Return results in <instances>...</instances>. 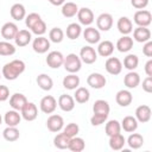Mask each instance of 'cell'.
Instances as JSON below:
<instances>
[{
	"mask_svg": "<svg viewBox=\"0 0 152 152\" xmlns=\"http://www.w3.org/2000/svg\"><path fill=\"white\" fill-rule=\"evenodd\" d=\"M65 33H66V37H68L69 39L75 40V39H77V38L81 36V33H82V27H81V25L77 24V23H71V24H69V25L66 26Z\"/></svg>",
	"mask_w": 152,
	"mask_h": 152,
	"instance_id": "36",
	"label": "cell"
},
{
	"mask_svg": "<svg viewBox=\"0 0 152 152\" xmlns=\"http://www.w3.org/2000/svg\"><path fill=\"white\" fill-rule=\"evenodd\" d=\"M78 132H80V127H78V125L75 124V122H70V124H68L65 127H63V133H64L65 135H68L69 138L76 137V135L78 134Z\"/></svg>",
	"mask_w": 152,
	"mask_h": 152,
	"instance_id": "44",
	"label": "cell"
},
{
	"mask_svg": "<svg viewBox=\"0 0 152 152\" xmlns=\"http://www.w3.org/2000/svg\"><path fill=\"white\" fill-rule=\"evenodd\" d=\"M32 49L37 53H45L50 49V40L44 36H37V38H34L32 42Z\"/></svg>",
	"mask_w": 152,
	"mask_h": 152,
	"instance_id": "12",
	"label": "cell"
},
{
	"mask_svg": "<svg viewBox=\"0 0 152 152\" xmlns=\"http://www.w3.org/2000/svg\"><path fill=\"white\" fill-rule=\"evenodd\" d=\"M63 66L69 74H76L81 70L82 61H81L80 56H77L76 53H69L64 57Z\"/></svg>",
	"mask_w": 152,
	"mask_h": 152,
	"instance_id": "2",
	"label": "cell"
},
{
	"mask_svg": "<svg viewBox=\"0 0 152 152\" xmlns=\"http://www.w3.org/2000/svg\"><path fill=\"white\" fill-rule=\"evenodd\" d=\"M57 104H58V107H59L63 112H71V110L75 108V100H74V96L68 95V94H62V95L58 97Z\"/></svg>",
	"mask_w": 152,
	"mask_h": 152,
	"instance_id": "16",
	"label": "cell"
},
{
	"mask_svg": "<svg viewBox=\"0 0 152 152\" xmlns=\"http://www.w3.org/2000/svg\"><path fill=\"white\" fill-rule=\"evenodd\" d=\"M138 124H139V122L137 121V119H135L134 116H132V115L125 116V118L122 119V121L120 122L121 129H124V131L127 132V133L135 132L137 128H138Z\"/></svg>",
	"mask_w": 152,
	"mask_h": 152,
	"instance_id": "25",
	"label": "cell"
},
{
	"mask_svg": "<svg viewBox=\"0 0 152 152\" xmlns=\"http://www.w3.org/2000/svg\"><path fill=\"white\" fill-rule=\"evenodd\" d=\"M109 110H110L109 103L107 101H104V100H96L94 102V104H93V113L108 115L109 114Z\"/></svg>",
	"mask_w": 152,
	"mask_h": 152,
	"instance_id": "38",
	"label": "cell"
},
{
	"mask_svg": "<svg viewBox=\"0 0 152 152\" xmlns=\"http://www.w3.org/2000/svg\"><path fill=\"white\" fill-rule=\"evenodd\" d=\"M64 39V32L61 27H53L49 32V40L52 43H61Z\"/></svg>",
	"mask_w": 152,
	"mask_h": 152,
	"instance_id": "42",
	"label": "cell"
},
{
	"mask_svg": "<svg viewBox=\"0 0 152 152\" xmlns=\"http://www.w3.org/2000/svg\"><path fill=\"white\" fill-rule=\"evenodd\" d=\"M45 61H46L48 66H50L51 69H58L59 66L63 65L64 56L61 51H51L48 53Z\"/></svg>",
	"mask_w": 152,
	"mask_h": 152,
	"instance_id": "10",
	"label": "cell"
},
{
	"mask_svg": "<svg viewBox=\"0 0 152 152\" xmlns=\"http://www.w3.org/2000/svg\"><path fill=\"white\" fill-rule=\"evenodd\" d=\"M10 99V89L7 86L0 84V102H4Z\"/></svg>",
	"mask_w": 152,
	"mask_h": 152,
	"instance_id": "48",
	"label": "cell"
},
{
	"mask_svg": "<svg viewBox=\"0 0 152 152\" xmlns=\"http://www.w3.org/2000/svg\"><path fill=\"white\" fill-rule=\"evenodd\" d=\"M104 131H106V134L108 137L110 135H114V134H118L121 132V125L118 120H109L107 121L106 124V127H104Z\"/></svg>",
	"mask_w": 152,
	"mask_h": 152,
	"instance_id": "40",
	"label": "cell"
},
{
	"mask_svg": "<svg viewBox=\"0 0 152 152\" xmlns=\"http://www.w3.org/2000/svg\"><path fill=\"white\" fill-rule=\"evenodd\" d=\"M139 65V58L137 55L134 53H129L124 58V68H126L127 70H134L137 69Z\"/></svg>",
	"mask_w": 152,
	"mask_h": 152,
	"instance_id": "41",
	"label": "cell"
},
{
	"mask_svg": "<svg viewBox=\"0 0 152 152\" xmlns=\"http://www.w3.org/2000/svg\"><path fill=\"white\" fill-rule=\"evenodd\" d=\"M46 127L50 132H53V133H57L59 131L63 129L64 127V120L61 115L58 114H52L46 120Z\"/></svg>",
	"mask_w": 152,
	"mask_h": 152,
	"instance_id": "6",
	"label": "cell"
},
{
	"mask_svg": "<svg viewBox=\"0 0 152 152\" xmlns=\"http://www.w3.org/2000/svg\"><path fill=\"white\" fill-rule=\"evenodd\" d=\"M132 32H133V39L138 43H145L151 39V31L148 27L138 26Z\"/></svg>",
	"mask_w": 152,
	"mask_h": 152,
	"instance_id": "18",
	"label": "cell"
},
{
	"mask_svg": "<svg viewBox=\"0 0 152 152\" xmlns=\"http://www.w3.org/2000/svg\"><path fill=\"white\" fill-rule=\"evenodd\" d=\"M77 19L80 21V25H84V26H90L93 23H94V13L90 8L88 7H82V8H78V12H77Z\"/></svg>",
	"mask_w": 152,
	"mask_h": 152,
	"instance_id": "9",
	"label": "cell"
},
{
	"mask_svg": "<svg viewBox=\"0 0 152 152\" xmlns=\"http://www.w3.org/2000/svg\"><path fill=\"white\" fill-rule=\"evenodd\" d=\"M62 15L65 17V18H72L77 14L78 12V6L75 4V2H71V1H66L62 5Z\"/></svg>",
	"mask_w": 152,
	"mask_h": 152,
	"instance_id": "34",
	"label": "cell"
},
{
	"mask_svg": "<svg viewBox=\"0 0 152 152\" xmlns=\"http://www.w3.org/2000/svg\"><path fill=\"white\" fill-rule=\"evenodd\" d=\"M30 30H31V32H32L33 34H36V36H43V34L46 32V24H45V21H44L43 19H40V20L37 21Z\"/></svg>",
	"mask_w": 152,
	"mask_h": 152,
	"instance_id": "45",
	"label": "cell"
},
{
	"mask_svg": "<svg viewBox=\"0 0 152 152\" xmlns=\"http://www.w3.org/2000/svg\"><path fill=\"white\" fill-rule=\"evenodd\" d=\"M39 108L45 114H52L57 108V101L52 95H46L40 100Z\"/></svg>",
	"mask_w": 152,
	"mask_h": 152,
	"instance_id": "5",
	"label": "cell"
},
{
	"mask_svg": "<svg viewBox=\"0 0 152 152\" xmlns=\"http://www.w3.org/2000/svg\"><path fill=\"white\" fill-rule=\"evenodd\" d=\"M25 63L21 59H13L8 63H6L2 66L1 75L7 80V81H14L17 80L24 71H25Z\"/></svg>",
	"mask_w": 152,
	"mask_h": 152,
	"instance_id": "1",
	"label": "cell"
},
{
	"mask_svg": "<svg viewBox=\"0 0 152 152\" xmlns=\"http://www.w3.org/2000/svg\"><path fill=\"white\" fill-rule=\"evenodd\" d=\"M42 18H40V15L38 14V13H36V12H32V13H30V14H27L26 17H25V25H26V27L27 28H31L37 21H39Z\"/></svg>",
	"mask_w": 152,
	"mask_h": 152,
	"instance_id": "46",
	"label": "cell"
},
{
	"mask_svg": "<svg viewBox=\"0 0 152 152\" xmlns=\"http://www.w3.org/2000/svg\"><path fill=\"white\" fill-rule=\"evenodd\" d=\"M96 26L97 30L101 31H109L113 26V17L109 13H101L97 18H96Z\"/></svg>",
	"mask_w": 152,
	"mask_h": 152,
	"instance_id": "13",
	"label": "cell"
},
{
	"mask_svg": "<svg viewBox=\"0 0 152 152\" xmlns=\"http://www.w3.org/2000/svg\"><path fill=\"white\" fill-rule=\"evenodd\" d=\"M21 118L26 121H33L38 116V108L33 102H26V104L20 110Z\"/></svg>",
	"mask_w": 152,
	"mask_h": 152,
	"instance_id": "8",
	"label": "cell"
},
{
	"mask_svg": "<svg viewBox=\"0 0 152 152\" xmlns=\"http://www.w3.org/2000/svg\"><path fill=\"white\" fill-rule=\"evenodd\" d=\"M80 77L76 74H69L63 78V87L68 90H75L80 86Z\"/></svg>",
	"mask_w": 152,
	"mask_h": 152,
	"instance_id": "31",
	"label": "cell"
},
{
	"mask_svg": "<svg viewBox=\"0 0 152 152\" xmlns=\"http://www.w3.org/2000/svg\"><path fill=\"white\" fill-rule=\"evenodd\" d=\"M32 40V33L28 30H19L14 37V43L19 48H24L28 45Z\"/></svg>",
	"mask_w": 152,
	"mask_h": 152,
	"instance_id": "17",
	"label": "cell"
},
{
	"mask_svg": "<svg viewBox=\"0 0 152 152\" xmlns=\"http://www.w3.org/2000/svg\"><path fill=\"white\" fill-rule=\"evenodd\" d=\"M107 118H108V115H106V114H96V113H94L93 116L90 118V124L93 126H100V125H102V124H104L107 121Z\"/></svg>",
	"mask_w": 152,
	"mask_h": 152,
	"instance_id": "47",
	"label": "cell"
},
{
	"mask_svg": "<svg viewBox=\"0 0 152 152\" xmlns=\"http://www.w3.org/2000/svg\"><path fill=\"white\" fill-rule=\"evenodd\" d=\"M142 90L146 93H152V76H147L142 81Z\"/></svg>",
	"mask_w": 152,
	"mask_h": 152,
	"instance_id": "50",
	"label": "cell"
},
{
	"mask_svg": "<svg viewBox=\"0 0 152 152\" xmlns=\"http://www.w3.org/2000/svg\"><path fill=\"white\" fill-rule=\"evenodd\" d=\"M1 76H2V75H1V74H0V78H1Z\"/></svg>",
	"mask_w": 152,
	"mask_h": 152,
	"instance_id": "55",
	"label": "cell"
},
{
	"mask_svg": "<svg viewBox=\"0 0 152 152\" xmlns=\"http://www.w3.org/2000/svg\"><path fill=\"white\" fill-rule=\"evenodd\" d=\"M124 84L128 89H134L140 84V75L134 70L128 71L124 77Z\"/></svg>",
	"mask_w": 152,
	"mask_h": 152,
	"instance_id": "23",
	"label": "cell"
},
{
	"mask_svg": "<svg viewBox=\"0 0 152 152\" xmlns=\"http://www.w3.org/2000/svg\"><path fill=\"white\" fill-rule=\"evenodd\" d=\"M36 82L38 84V87L42 89V90H45V91H49L52 89L53 87V81L52 78L46 75V74H39L36 78Z\"/></svg>",
	"mask_w": 152,
	"mask_h": 152,
	"instance_id": "29",
	"label": "cell"
},
{
	"mask_svg": "<svg viewBox=\"0 0 152 152\" xmlns=\"http://www.w3.org/2000/svg\"><path fill=\"white\" fill-rule=\"evenodd\" d=\"M4 121L7 126H18L21 121V114H19V112L15 109L7 110L4 116Z\"/></svg>",
	"mask_w": 152,
	"mask_h": 152,
	"instance_id": "27",
	"label": "cell"
},
{
	"mask_svg": "<svg viewBox=\"0 0 152 152\" xmlns=\"http://www.w3.org/2000/svg\"><path fill=\"white\" fill-rule=\"evenodd\" d=\"M10 14H11L12 19L20 21V20L25 19V17H26V8L23 4H19V2L13 4L10 10Z\"/></svg>",
	"mask_w": 152,
	"mask_h": 152,
	"instance_id": "24",
	"label": "cell"
},
{
	"mask_svg": "<svg viewBox=\"0 0 152 152\" xmlns=\"http://www.w3.org/2000/svg\"><path fill=\"white\" fill-rule=\"evenodd\" d=\"M109 147L114 151H119V150H122L125 144H126V139L125 137L121 134V133H118V134H114V135H110L109 137Z\"/></svg>",
	"mask_w": 152,
	"mask_h": 152,
	"instance_id": "30",
	"label": "cell"
},
{
	"mask_svg": "<svg viewBox=\"0 0 152 152\" xmlns=\"http://www.w3.org/2000/svg\"><path fill=\"white\" fill-rule=\"evenodd\" d=\"M83 34V38L87 43L89 44H96L100 42L101 39V34H100V31L95 27H91V26H88L87 28H84V31L82 32Z\"/></svg>",
	"mask_w": 152,
	"mask_h": 152,
	"instance_id": "19",
	"label": "cell"
},
{
	"mask_svg": "<svg viewBox=\"0 0 152 152\" xmlns=\"http://www.w3.org/2000/svg\"><path fill=\"white\" fill-rule=\"evenodd\" d=\"M87 83L89 87H91L93 89H102L106 83H107V80L106 77L100 74V72H91L88 77H87Z\"/></svg>",
	"mask_w": 152,
	"mask_h": 152,
	"instance_id": "11",
	"label": "cell"
},
{
	"mask_svg": "<svg viewBox=\"0 0 152 152\" xmlns=\"http://www.w3.org/2000/svg\"><path fill=\"white\" fill-rule=\"evenodd\" d=\"M46 1H49L53 6H62L65 2V0H46Z\"/></svg>",
	"mask_w": 152,
	"mask_h": 152,
	"instance_id": "53",
	"label": "cell"
},
{
	"mask_svg": "<svg viewBox=\"0 0 152 152\" xmlns=\"http://www.w3.org/2000/svg\"><path fill=\"white\" fill-rule=\"evenodd\" d=\"M106 71L110 75H119L122 71V63L118 57H108L106 63H104Z\"/></svg>",
	"mask_w": 152,
	"mask_h": 152,
	"instance_id": "7",
	"label": "cell"
},
{
	"mask_svg": "<svg viewBox=\"0 0 152 152\" xmlns=\"http://www.w3.org/2000/svg\"><path fill=\"white\" fill-rule=\"evenodd\" d=\"M151 115H152V112H151V108L150 106L147 104H141L139 107H137L135 109V119L140 124H146L151 120Z\"/></svg>",
	"mask_w": 152,
	"mask_h": 152,
	"instance_id": "14",
	"label": "cell"
},
{
	"mask_svg": "<svg viewBox=\"0 0 152 152\" xmlns=\"http://www.w3.org/2000/svg\"><path fill=\"white\" fill-rule=\"evenodd\" d=\"M115 101H116V103H118L119 106H121V107H127V106H129V104L132 103V101H133V95H132V93H131L129 90H127V89H121V90H119V91L116 93V95H115Z\"/></svg>",
	"mask_w": 152,
	"mask_h": 152,
	"instance_id": "20",
	"label": "cell"
},
{
	"mask_svg": "<svg viewBox=\"0 0 152 152\" xmlns=\"http://www.w3.org/2000/svg\"><path fill=\"white\" fill-rule=\"evenodd\" d=\"M142 53H144L146 57H152V42H151V39L144 43Z\"/></svg>",
	"mask_w": 152,
	"mask_h": 152,
	"instance_id": "51",
	"label": "cell"
},
{
	"mask_svg": "<svg viewBox=\"0 0 152 152\" xmlns=\"http://www.w3.org/2000/svg\"><path fill=\"white\" fill-rule=\"evenodd\" d=\"M145 72L147 76H152V59H148L145 63Z\"/></svg>",
	"mask_w": 152,
	"mask_h": 152,
	"instance_id": "52",
	"label": "cell"
},
{
	"mask_svg": "<svg viewBox=\"0 0 152 152\" xmlns=\"http://www.w3.org/2000/svg\"><path fill=\"white\" fill-rule=\"evenodd\" d=\"M126 144H127L131 148L138 150V148H140V147L144 145V137H142L141 134H139V133L132 132V133L129 134V137L127 138Z\"/></svg>",
	"mask_w": 152,
	"mask_h": 152,
	"instance_id": "33",
	"label": "cell"
},
{
	"mask_svg": "<svg viewBox=\"0 0 152 152\" xmlns=\"http://www.w3.org/2000/svg\"><path fill=\"white\" fill-rule=\"evenodd\" d=\"M2 124V116H1V114H0V125Z\"/></svg>",
	"mask_w": 152,
	"mask_h": 152,
	"instance_id": "54",
	"label": "cell"
},
{
	"mask_svg": "<svg viewBox=\"0 0 152 152\" xmlns=\"http://www.w3.org/2000/svg\"><path fill=\"white\" fill-rule=\"evenodd\" d=\"M68 148L72 152H82L84 148H86V142L82 138L80 137H72L70 138V141H69V146Z\"/></svg>",
	"mask_w": 152,
	"mask_h": 152,
	"instance_id": "37",
	"label": "cell"
},
{
	"mask_svg": "<svg viewBox=\"0 0 152 152\" xmlns=\"http://www.w3.org/2000/svg\"><path fill=\"white\" fill-rule=\"evenodd\" d=\"M26 102H27V99L21 93H14L10 97V106L12 107V109H15L18 112L21 110V108L26 104Z\"/></svg>",
	"mask_w": 152,
	"mask_h": 152,
	"instance_id": "21",
	"label": "cell"
},
{
	"mask_svg": "<svg viewBox=\"0 0 152 152\" xmlns=\"http://www.w3.org/2000/svg\"><path fill=\"white\" fill-rule=\"evenodd\" d=\"M15 53V46L8 40L0 42V56H12Z\"/></svg>",
	"mask_w": 152,
	"mask_h": 152,
	"instance_id": "43",
	"label": "cell"
},
{
	"mask_svg": "<svg viewBox=\"0 0 152 152\" xmlns=\"http://www.w3.org/2000/svg\"><path fill=\"white\" fill-rule=\"evenodd\" d=\"M115 48L120 52H128L133 48V38L129 37L128 34L127 36H122L121 38L118 39Z\"/></svg>",
	"mask_w": 152,
	"mask_h": 152,
	"instance_id": "28",
	"label": "cell"
},
{
	"mask_svg": "<svg viewBox=\"0 0 152 152\" xmlns=\"http://www.w3.org/2000/svg\"><path fill=\"white\" fill-rule=\"evenodd\" d=\"M69 141H70V138H69L68 135H65L63 132H62V133H58V134L53 138V145H55V147H57V148H59V150H65V148H68Z\"/></svg>",
	"mask_w": 152,
	"mask_h": 152,
	"instance_id": "39",
	"label": "cell"
},
{
	"mask_svg": "<svg viewBox=\"0 0 152 152\" xmlns=\"http://www.w3.org/2000/svg\"><path fill=\"white\" fill-rule=\"evenodd\" d=\"M131 5L137 10H144L148 5V0H131Z\"/></svg>",
	"mask_w": 152,
	"mask_h": 152,
	"instance_id": "49",
	"label": "cell"
},
{
	"mask_svg": "<svg viewBox=\"0 0 152 152\" xmlns=\"http://www.w3.org/2000/svg\"><path fill=\"white\" fill-rule=\"evenodd\" d=\"M90 99V93L87 88L84 87H77L75 89V94H74V100L77 103H86L88 102Z\"/></svg>",
	"mask_w": 152,
	"mask_h": 152,
	"instance_id": "35",
	"label": "cell"
},
{
	"mask_svg": "<svg viewBox=\"0 0 152 152\" xmlns=\"http://www.w3.org/2000/svg\"><path fill=\"white\" fill-rule=\"evenodd\" d=\"M96 52L101 57H109L114 52V44L110 40H103V42L99 43Z\"/></svg>",
	"mask_w": 152,
	"mask_h": 152,
	"instance_id": "26",
	"label": "cell"
},
{
	"mask_svg": "<svg viewBox=\"0 0 152 152\" xmlns=\"http://www.w3.org/2000/svg\"><path fill=\"white\" fill-rule=\"evenodd\" d=\"M133 21L138 26L148 27L152 23V14L147 10H138L133 15Z\"/></svg>",
	"mask_w": 152,
	"mask_h": 152,
	"instance_id": "3",
	"label": "cell"
},
{
	"mask_svg": "<svg viewBox=\"0 0 152 152\" xmlns=\"http://www.w3.org/2000/svg\"><path fill=\"white\" fill-rule=\"evenodd\" d=\"M80 58L86 64H93L97 59V52L90 45H86L80 50Z\"/></svg>",
	"mask_w": 152,
	"mask_h": 152,
	"instance_id": "4",
	"label": "cell"
},
{
	"mask_svg": "<svg viewBox=\"0 0 152 152\" xmlns=\"http://www.w3.org/2000/svg\"><path fill=\"white\" fill-rule=\"evenodd\" d=\"M18 31H19V28H18L15 23L7 21L1 27V36H2V38L5 40H11V39H14L15 34L18 33Z\"/></svg>",
	"mask_w": 152,
	"mask_h": 152,
	"instance_id": "15",
	"label": "cell"
},
{
	"mask_svg": "<svg viewBox=\"0 0 152 152\" xmlns=\"http://www.w3.org/2000/svg\"><path fill=\"white\" fill-rule=\"evenodd\" d=\"M2 137L6 141H10V142H13V141H17L20 137V132L19 129L17 128V126H7L4 131H2Z\"/></svg>",
	"mask_w": 152,
	"mask_h": 152,
	"instance_id": "32",
	"label": "cell"
},
{
	"mask_svg": "<svg viewBox=\"0 0 152 152\" xmlns=\"http://www.w3.org/2000/svg\"><path fill=\"white\" fill-rule=\"evenodd\" d=\"M116 27H118V31L122 36H127L133 31V23L129 18L121 17V18H119V20L116 23Z\"/></svg>",
	"mask_w": 152,
	"mask_h": 152,
	"instance_id": "22",
	"label": "cell"
}]
</instances>
